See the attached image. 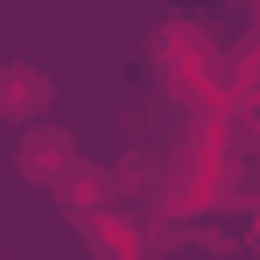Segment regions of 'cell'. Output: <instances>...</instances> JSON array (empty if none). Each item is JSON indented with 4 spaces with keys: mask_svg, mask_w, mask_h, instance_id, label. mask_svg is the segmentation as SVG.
Here are the masks:
<instances>
[{
    "mask_svg": "<svg viewBox=\"0 0 260 260\" xmlns=\"http://www.w3.org/2000/svg\"><path fill=\"white\" fill-rule=\"evenodd\" d=\"M56 85H49V71L36 63H0V120L7 127H28V120H43Z\"/></svg>",
    "mask_w": 260,
    "mask_h": 260,
    "instance_id": "cell-2",
    "label": "cell"
},
{
    "mask_svg": "<svg viewBox=\"0 0 260 260\" xmlns=\"http://www.w3.org/2000/svg\"><path fill=\"white\" fill-rule=\"evenodd\" d=\"M71 162H78V141H71L63 127H43V120L21 127V141H14V176H21V183H43L49 190Z\"/></svg>",
    "mask_w": 260,
    "mask_h": 260,
    "instance_id": "cell-1",
    "label": "cell"
},
{
    "mask_svg": "<svg viewBox=\"0 0 260 260\" xmlns=\"http://www.w3.org/2000/svg\"><path fill=\"white\" fill-rule=\"evenodd\" d=\"M49 190L63 197V211H71V218H91V211H106V204H113V176H106V169H85V155L56 176Z\"/></svg>",
    "mask_w": 260,
    "mask_h": 260,
    "instance_id": "cell-3",
    "label": "cell"
}]
</instances>
